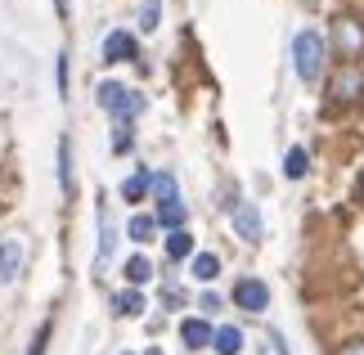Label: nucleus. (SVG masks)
I'll use <instances>...</instances> for the list:
<instances>
[{"label": "nucleus", "mask_w": 364, "mask_h": 355, "mask_svg": "<svg viewBox=\"0 0 364 355\" xmlns=\"http://www.w3.org/2000/svg\"><path fill=\"white\" fill-rule=\"evenodd\" d=\"M212 324H207L203 315H189V319H180V342H185L189 351H203V346H212Z\"/></svg>", "instance_id": "obj_9"}, {"label": "nucleus", "mask_w": 364, "mask_h": 355, "mask_svg": "<svg viewBox=\"0 0 364 355\" xmlns=\"http://www.w3.org/2000/svg\"><path fill=\"white\" fill-rule=\"evenodd\" d=\"M324 54H328L324 36H319L315 27H301V32L292 36V73H297L306 86H315V81L324 77Z\"/></svg>", "instance_id": "obj_1"}, {"label": "nucleus", "mask_w": 364, "mask_h": 355, "mask_svg": "<svg viewBox=\"0 0 364 355\" xmlns=\"http://www.w3.org/2000/svg\"><path fill=\"white\" fill-rule=\"evenodd\" d=\"M333 50L346 59V68L364 59V18L355 14H338V23H333Z\"/></svg>", "instance_id": "obj_3"}, {"label": "nucleus", "mask_w": 364, "mask_h": 355, "mask_svg": "<svg viewBox=\"0 0 364 355\" xmlns=\"http://www.w3.org/2000/svg\"><path fill=\"white\" fill-rule=\"evenodd\" d=\"M158 225H166V230H185V221H189V207L185 203H166V207H158V216H153Z\"/></svg>", "instance_id": "obj_15"}, {"label": "nucleus", "mask_w": 364, "mask_h": 355, "mask_svg": "<svg viewBox=\"0 0 364 355\" xmlns=\"http://www.w3.org/2000/svg\"><path fill=\"white\" fill-rule=\"evenodd\" d=\"M54 73H59V95H68V59L59 54V63H54Z\"/></svg>", "instance_id": "obj_26"}, {"label": "nucleus", "mask_w": 364, "mask_h": 355, "mask_svg": "<svg viewBox=\"0 0 364 355\" xmlns=\"http://www.w3.org/2000/svg\"><path fill=\"white\" fill-rule=\"evenodd\" d=\"M333 355H364V337H346V342L333 351Z\"/></svg>", "instance_id": "obj_25"}, {"label": "nucleus", "mask_w": 364, "mask_h": 355, "mask_svg": "<svg viewBox=\"0 0 364 355\" xmlns=\"http://www.w3.org/2000/svg\"><path fill=\"white\" fill-rule=\"evenodd\" d=\"M306 171H311V153H306L301 144H297V149H288V158H284V176H288V180H301Z\"/></svg>", "instance_id": "obj_19"}, {"label": "nucleus", "mask_w": 364, "mask_h": 355, "mask_svg": "<svg viewBox=\"0 0 364 355\" xmlns=\"http://www.w3.org/2000/svg\"><path fill=\"white\" fill-rule=\"evenodd\" d=\"M100 108L108 112V117H117V126H131L139 112H144V95L126 90L122 81H104L100 86Z\"/></svg>", "instance_id": "obj_2"}, {"label": "nucleus", "mask_w": 364, "mask_h": 355, "mask_svg": "<svg viewBox=\"0 0 364 355\" xmlns=\"http://www.w3.org/2000/svg\"><path fill=\"white\" fill-rule=\"evenodd\" d=\"M139 59V46L131 32H108L104 36V63H131Z\"/></svg>", "instance_id": "obj_8"}, {"label": "nucleus", "mask_w": 364, "mask_h": 355, "mask_svg": "<svg viewBox=\"0 0 364 355\" xmlns=\"http://www.w3.org/2000/svg\"><path fill=\"white\" fill-rule=\"evenodd\" d=\"M234 306L247 310V315H261V310H270V288L261 279H239L234 283Z\"/></svg>", "instance_id": "obj_6"}, {"label": "nucleus", "mask_w": 364, "mask_h": 355, "mask_svg": "<svg viewBox=\"0 0 364 355\" xmlns=\"http://www.w3.org/2000/svg\"><path fill=\"white\" fill-rule=\"evenodd\" d=\"M135 144V135H131V126H117V135H113V153H126Z\"/></svg>", "instance_id": "obj_24"}, {"label": "nucleus", "mask_w": 364, "mask_h": 355, "mask_svg": "<svg viewBox=\"0 0 364 355\" xmlns=\"http://www.w3.org/2000/svg\"><path fill=\"white\" fill-rule=\"evenodd\" d=\"M50 333H54V319H46V324L36 329V337H32V351H27V355H46V346H50Z\"/></svg>", "instance_id": "obj_23"}, {"label": "nucleus", "mask_w": 364, "mask_h": 355, "mask_svg": "<svg viewBox=\"0 0 364 355\" xmlns=\"http://www.w3.org/2000/svg\"><path fill=\"white\" fill-rule=\"evenodd\" d=\"M113 248H117V230H113V221H108V207H100V265L113 257Z\"/></svg>", "instance_id": "obj_18"}, {"label": "nucleus", "mask_w": 364, "mask_h": 355, "mask_svg": "<svg viewBox=\"0 0 364 355\" xmlns=\"http://www.w3.org/2000/svg\"><path fill=\"white\" fill-rule=\"evenodd\" d=\"M212 346H216V355H239L243 351V333L234 329V324H220L212 333Z\"/></svg>", "instance_id": "obj_11"}, {"label": "nucleus", "mask_w": 364, "mask_h": 355, "mask_svg": "<svg viewBox=\"0 0 364 355\" xmlns=\"http://www.w3.org/2000/svg\"><path fill=\"white\" fill-rule=\"evenodd\" d=\"M189 275L198 279V283H212L220 275V257L216 252H193V261H189Z\"/></svg>", "instance_id": "obj_10"}, {"label": "nucleus", "mask_w": 364, "mask_h": 355, "mask_svg": "<svg viewBox=\"0 0 364 355\" xmlns=\"http://www.w3.org/2000/svg\"><path fill=\"white\" fill-rule=\"evenodd\" d=\"M23 238H0V283H14L23 275Z\"/></svg>", "instance_id": "obj_7"}, {"label": "nucleus", "mask_w": 364, "mask_h": 355, "mask_svg": "<svg viewBox=\"0 0 364 355\" xmlns=\"http://www.w3.org/2000/svg\"><path fill=\"white\" fill-rule=\"evenodd\" d=\"M153 198H158V207H166V203H180V189H176V176L171 171H153Z\"/></svg>", "instance_id": "obj_12"}, {"label": "nucleus", "mask_w": 364, "mask_h": 355, "mask_svg": "<svg viewBox=\"0 0 364 355\" xmlns=\"http://www.w3.org/2000/svg\"><path fill=\"white\" fill-rule=\"evenodd\" d=\"M54 9H59V18H68V0H54Z\"/></svg>", "instance_id": "obj_27"}, {"label": "nucleus", "mask_w": 364, "mask_h": 355, "mask_svg": "<svg viewBox=\"0 0 364 355\" xmlns=\"http://www.w3.org/2000/svg\"><path fill=\"white\" fill-rule=\"evenodd\" d=\"M113 306H117V315L135 319V315H144V292H139V288H126V292L113 297Z\"/></svg>", "instance_id": "obj_14"}, {"label": "nucleus", "mask_w": 364, "mask_h": 355, "mask_svg": "<svg viewBox=\"0 0 364 355\" xmlns=\"http://www.w3.org/2000/svg\"><path fill=\"white\" fill-rule=\"evenodd\" d=\"M153 234H158V221L153 216H131V225H126V238H131V243H149Z\"/></svg>", "instance_id": "obj_21"}, {"label": "nucleus", "mask_w": 364, "mask_h": 355, "mask_svg": "<svg viewBox=\"0 0 364 355\" xmlns=\"http://www.w3.org/2000/svg\"><path fill=\"white\" fill-rule=\"evenodd\" d=\"M59 194L73 198V144L59 139Z\"/></svg>", "instance_id": "obj_16"}, {"label": "nucleus", "mask_w": 364, "mask_h": 355, "mask_svg": "<svg viewBox=\"0 0 364 355\" xmlns=\"http://www.w3.org/2000/svg\"><path fill=\"white\" fill-rule=\"evenodd\" d=\"M122 275H126V283H131V288H144V283L153 279V261H149V257H131Z\"/></svg>", "instance_id": "obj_17"}, {"label": "nucleus", "mask_w": 364, "mask_h": 355, "mask_svg": "<svg viewBox=\"0 0 364 355\" xmlns=\"http://www.w3.org/2000/svg\"><path fill=\"white\" fill-rule=\"evenodd\" d=\"M149 184H153V171H135L131 180H122V198L126 203H139V198L149 194Z\"/></svg>", "instance_id": "obj_20"}, {"label": "nucleus", "mask_w": 364, "mask_h": 355, "mask_svg": "<svg viewBox=\"0 0 364 355\" xmlns=\"http://www.w3.org/2000/svg\"><path fill=\"white\" fill-rule=\"evenodd\" d=\"M328 104L333 108L364 104V68L360 63H351V68L342 63V73H333V81H328Z\"/></svg>", "instance_id": "obj_4"}, {"label": "nucleus", "mask_w": 364, "mask_h": 355, "mask_svg": "<svg viewBox=\"0 0 364 355\" xmlns=\"http://www.w3.org/2000/svg\"><path fill=\"white\" fill-rule=\"evenodd\" d=\"M144 355H162V351H144Z\"/></svg>", "instance_id": "obj_28"}, {"label": "nucleus", "mask_w": 364, "mask_h": 355, "mask_svg": "<svg viewBox=\"0 0 364 355\" xmlns=\"http://www.w3.org/2000/svg\"><path fill=\"white\" fill-rule=\"evenodd\" d=\"M158 18H162V0H144V9H139V27H144V32H153V27H158Z\"/></svg>", "instance_id": "obj_22"}, {"label": "nucleus", "mask_w": 364, "mask_h": 355, "mask_svg": "<svg viewBox=\"0 0 364 355\" xmlns=\"http://www.w3.org/2000/svg\"><path fill=\"white\" fill-rule=\"evenodd\" d=\"M230 221H234V234L243 243H261L265 238V221H261L257 203H230Z\"/></svg>", "instance_id": "obj_5"}, {"label": "nucleus", "mask_w": 364, "mask_h": 355, "mask_svg": "<svg viewBox=\"0 0 364 355\" xmlns=\"http://www.w3.org/2000/svg\"><path fill=\"white\" fill-rule=\"evenodd\" d=\"M166 257H171V261H193V234L189 230L166 234Z\"/></svg>", "instance_id": "obj_13"}]
</instances>
